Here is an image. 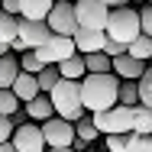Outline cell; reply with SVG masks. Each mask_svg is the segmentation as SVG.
<instances>
[{"mask_svg": "<svg viewBox=\"0 0 152 152\" xmlns=\"http://www.w3.org/2000/svg\"><path fill=\"white\" fill-rule=\"evenodd\" d=\"M117 94H120V78L110 75H88L81 81V104L88 113H100L117 107Z\"/></svg>", "mask_w": 152, "mask_h": 152, "instance_id": "1", "label": "cell"}, {"mask_svg": "<svg viewBox=\"0 0 152 152\" xmlns=\"http://www.w3.org/2000/svg\"><path fill=\"white\" fill-rule=\"evenodd\" d=\"M49 100H52V107H55V117H61V120L78 123L81 117H84V104H81V81H65V78H61L58 84L52 88Z\"/></svg>", "mask_w": 152, "mask_h": 152, "instance_id": "2", "label": "cell"}, {"mask_svg": "<svg viewBox=\"0 0 152 152\" xmlns=\"http://www.w3.org/2000/svg\"><path fill=\"white\" fill-rule=\"evenodd\" d=\"M107 39H117L123 45H129L133 39L142 36V26H139V13L133 7H113L110 16H107Z\"/></svg>", "mask_w": 152, "mask_h": 152, "instance_id": "3", "label": "cell"}, {"mask_svg": "<svg viewBox=\"0 0 152 152\" xmlns=\"http://www.w3.org/2000/svg\"><path fill=\"white\" fill-rule=\"evenodd\" d=\"M94 126L100 129V136H123V133H133V107H110V110H100L91 113Z\"/></svg>", "mask_w": 152, "mask_h": 152, "instance_id": "4", "label": "cell"}, {"mask_svg": "<svg viewBox=\"0 0 152 152\" xmlns=\"http://www.w3.org/2000/svg\"><path fill=\"white\" fill-rule=\"evenodd\" d=\"M75 16H78L81 29H107L110 7L100 0H75Z\"/></svg>", "mask_w": 152, "mask_h": 152, "instance_id": "5", "label": "cell"}, {"mask_svg": "<svg viewBox=\"0 0 152 152\" xmlns=\"http://www.w3.org/2000/svg\"><path fill=\"white\" fill-rule=\"evenodd\" d=\"M49 29L52 36H75L78 32V16H75V3L71 0H55L52 13H49Z\"/></svg>", "mask_w": 152, "mask_h": 152, "instance_id": "6", "label": "cell"}, {"mask_svg": "<svg viewBox=\"0 0 152 152\" xmlns=\"http://www.w3.org/2000/svg\"><path fill=\"white\" fill-rule=\"evenodd\" d=\"M32 52L39 55L42 65H61L65 58H71L78 49H75V39H71V36H52L42 49H32Z\"/></svg>", "mask_w": 152, "mask_h": 152, "instance_id": "7", "label": "cell"}, {"mask_svg": "<svg viewBox=\"0 0 152 152\" xmlns=\"http://www.w3.org/2000/svg\"><path fill=\"white\" fill-rule=\"evenodd\" d=\"M39 126H42V136H45L49 149H68L75 142V123L61 120V117H52V120L39 123Z\"/></svg>", "mask_w": 152, "mask_h": 152, "instance_id": "8", "label": "cell"}, {"mask_svg": "<svg viewBox=\"0 0 152 152\" xmlns=\"http://www.w3.org/2000/svg\"><path fill=\"white\" fill-rule=\"evenodd\" d=\"M10 142L16 146V152H45L49 149L45 146V136H42V126L32 123V120H26L23 126H16Z\"/></svg>", "mask_w": 152, "mask_h": 152, "instance_id": "9", "label": "cell"}, {"mask_svg": "<svg viewBox=\"0 0 152 152\" xmlns=\"http://www.w3.org/2000/svg\"><path fill=\"white\" fill-rule=\"evenodd\" d=\"M20 39L26 42V49H42L52 39V29L45 20H20Z\"/></svg>", "mask_w": 152, "mask_h": 152, "instance_id": "10", "label": "cell"}, {"mask_svg": "<svg viewBox=\"0 0 152 152\" xmlns=\"http://www.w3.org/2000/svg\"><path fill=\"white\" fill-rule=\"evenodd\" d=\"M75 39V49L81 52V55H91V52H104V45H107V32L104 29H81L71 36Z\"/></svg>", "mask_w": 152, "mask_h": 152, "instance_id": "11", "label": "cell"}, {"mask_svg": "<svg viewBox=\"0 0 152 152\" xmlns=\"http://www.w3.org/2000/svg\"><path fill=\"white\" fill-rule=\"evenodd\" d=\"M113 75L123 78V81H139V78L146 75V61L133 58L129 52H126V55H117V58H113Z\"/></svg>", "mask_w": 152, "mask_h": 152, "instance_id": "12", "label": "cell"}, {"mask_svg": "<svg viewBox=\"0 0 152 152\" xmlns=\"http://www.w3.org/2000/svg\"><path fill=\"white\" fill-rule=\"evenodd\" d=\"M10 91L16 94V97H20V104H29L32 97H39V81H36V75H26V71H20V75H16V81H13V88H10Z\"/></svg>", "mask_w": 152, "mask_h": 152, "instance_id": "13", "label": "cell"}, {"mask_svg": "<svg viewBox=\"0 0 152 152\" xmlns=\"http://www.w3.org/2000/svg\"><path fill=\"white\" fill-rule=\"evenodd\" d=\"M26 117L32 123H45L55 117V107H52V100H49V94H39V97H32L29 104H26Z\"/></svg>", "mask_w": 152, "mask_h": 152, "instance_id": "14", "label": "cell"}, {"mask_svg": "<svg viewBox=\"0 0 152 152\" xmlns=\"http://www.w3.org/2000/svg\"><path fill=\"white\" fill-rule=\"evenodd\" d=\"M58 75L65 78V81H84L88 78V65H84V55L81 52H75L71 58H65L58 65Z\"/></svg>", "mask_w": 152, "mask_h": 152, "instance_id": "15", "label": "cell"}, {"mask_svg": "<svg viewBox=\"0 0 152 152\" xmlns=\"http://www.w3.org/2000/svg\"><path fill=\"white\" fill-rule=\"evenodd\" d=\"M20 20H49L55 0H20Z\"/></svg>", "mask_w": 152, "mask_h": 152, "instance_id": "16", "label": "cell"}, {"mask_svg": "<svg viewBox=\"0 0 152 152\" xmlns=\"http://www.w3.org/2000/svg\"><path fill=\"white\" fill-rule=\"evenodd\" d=\"M84 65H88V75H110V71H113V58H110L107 52L84 55Z\"/></svg>", "mask_w": 152, "mask_h": 152, "instance_id": "17", "label": "cell"}, {"mask_svg": "<svg viewBox=\"0 0 152 152\" xmlns=\"http://www.w3.org/2000/svg\"><path fill=\"white\" fill-rule=\"evenodd\" d=\"M16 75H20V61L13 58V55H3L0 58V91L3 88H13Z\"/></svg>", "mask_w": 152, "mask_h": 152, "instance_id": "18", "label": "cell"}, {"mask_svg": "<svg viewBox=\"0 0 152 152\" xmlns=\"http://www.w3.org/2000/svg\"><path fill=\"white\" fill-rule=\"evenodd\" d=\"M13 39H20V16H10L0 10V42L10 45Z\"/></svg>", "mask_w": 152, "mask_h": 152, "instance_id": "19", "label": "cell"}, {"mask_svg": "<svg viewBox=\"0 0 152 152\" xmlns=\"http://www.w3.org/2000/svg\"><path fill=\"white\" fill-rule=\"evenodd\" d=\"M133 133L152 136V110L149 107H133Z\"/></svg>", "mask_w": 152, "mask_h": 152, "instance_id": "20", "label": "cell"}, {"mask_svg": "<svg viewBox=\"0 0 152 152\" xmlns=\"http://www.w3.org/2000/svg\"><path fill=\"white\" fill-rule=\"evenodd\" d=\"M126 52H129L133 58H139V61H152V36H139V39H133V42L126 45Z\"/></svg>", "mask_w": 152, "mask_h": 152, "instance_id": "21", "label": "cell"}, {"mask_svg": "<svg viewBox=\"0 0 152 152\" xmlns=\"http://www.w3.org/2000/svg\"><path fill=\"white\" fill-rule=\"evenodd\" d=\"M36 81H39V91L42 94H52V88L61 81V75H58V65H45L39 75H36Z\"/></svg>", "mask_w": 152, "mask_h": 152, "instance_id": "22", "label": "cell"}, {"mask_svg": "<svg viewBox=\"0 0 152 152\" xmlns=\"http://www.w3.org/2000/svg\"><path fill=\"white\" fill-rule=\"evenodd\" d=\"M117 104H123V107H139V88H136V81H120Z\"/></svg>", "mask_w": 152, "mask_h": 152, "instance_id": "23", "label": "cell"}, {"mask_svg": "<svg viewBox=\"0 0 152 152\" xmlns=\"http://www.w3.org/2000/svg\"><path fill=\"white\" fill-rule=\"evenodd\" d=\"M136 88H139V107L152 110V65H146V75L136 81Z\"/></svg>", "mask_w": 152, "mask_h": 152, "instance_id": "24", "label": "cell"}, {"mask_svg": "<svg viewBox=\"0 0 152 152\" xmlns=\"http://www.w3.org/2000/svg\"><path fill=\"white\" fill-rule=\"evenodd\" d=\"M75 136H78V139H84V142H94V139L100 136V129L94 126L91 117H81V120L75 123Z\"/></svg>", "mask_w": 152, "mask_h": 152, "instance_id": "25", "label": "cell"}, {"mask_svg": "<svg viewBox=\"0 0 152 152\" xmlns=\"http://www.w3.org/2000/svg\"><path fill=\"white\" fill-rule=\"evenodd\" d=\"M20 107H23V104H20V97L10 91V88H3V91H0V113H3V117H13Z\"/></svg>", "mask_w": 152, "mask_h": 152, "instance_id": "26", "label": "cell"}, {"mask_svg": "<svg viewBox=\"0 0 152 152\" xmlns=\"http://www.w3.org/2000/svg\"><path fill=\"white\" fill-rule=\"evenodd\" d=\"M126 152H152V136L126 133Z\"/></svg>", "mask_w": 152, "mask_h": 152, "instance_id": "27", "label": "cell"}, {"mask_svg": "<svg viewBox=\"0 0 152 152\" xmlns=\"http://www.w3.org/2000/svg\"><path fill=\"white\" fill-rule=\"evenodd\" d=\"M42 68H45V65L39 61V55H36L32 49H26V52L20 55V71H26V75H39Z\"/></svg>", "mask_w": 152, "mask_h": 152, "instance_id": "28", "label": "cell"}, {"mask_svg": "<svg viewBox=\"0 0 152 152\" xmlns=\"http://www.w3.org/2000/svg\"><path fill=\"white\" fill-rule=\"evenodd\" d=\"M13 129H16V126H13V120L0 113V142H10V139H13Z\"/></svg>", "mask_w": 152, "mask_h": 152, "instance_id": "29", "label": "cell"}, {"mask_svg": "<svg viewBox=\"0 0 152 152\" xmlns=\"http://www.w3.org/2000/svg\"><path fill=\"white\" fill-rule=\"evenodd\" d=\"M107 139V152H126V133L123 136H104Z\"/></svg>", "mask_w": 152, "mask_h": 152, "instance_id": "30", "label": "cell"}, {"mask_svg": "<svg viewBox=\"0 0 152 152\" xmlns=\"http://www.w3.org/2000/svg\"><path fill=\"white\" fill-rule=\"evenodd\" d=\"M139 26H142V36H152V7L139 10Z\"/></svg>", "mask_w": 152, "mask_h": 152, "instance_id": "31", "label": "cell"}, {"mask_svg": "<svg viewBox=\"0 0 152 152\" xmlns=\"http://www.w3.org/2000/svg\"><path fill=\"white\" fill-rule=\"evenodd\" d=\"M104 52H107L110 58H117V55H126V45H123V42H117V39H107Z\"/></svg>", "mask_w": 152, "mask_h": 152, "instance_id": "32", "label": "cell"}, {"mask_svg": "<svg viewBox=\"0 0 152 152\" xmlns=\"http://www.w3.org/2000/svg\"><path fill=\"white\" fill-rule=\"evenodd\" d=\"M0 10H3V13H10V16H20V10H23V7H20V0H0Z\"/></svg>", "mask_w": 152, "mask_h": 152, "instance_id": "33", "label": "cell"}, {"mask_svg": "<svg viewBox=\"0 0 152 152\" xmlns=\"http://www.w3.org/2000/svg\"><path fill=\"white\" fill-rule=\"evenodd\" d=\"M10 49H13V52H20V55H23V52H26V42H23V39H13V42H10Z\"/></svg>", "mask_w": 152, "mask_h": 152, "instance_id": "34", "label": "cell"}, {"mask_svg": "<svg viewBox=\"0 0 152 152\" xmlns=\"http://www.w3.org/2000/svg\"><path fill=\"white\" fill-rule=\"evenodd\" d=\"M100 3H107L110 10H113V7H126V0H100Z\"/></svg>", "mask_w": 152, "mask_h": 152, "instance_id": "35", "label": "cell"}, {"mask_svg": "<svg viewBox=\"0 0 152 152\" xmlns=\"http://www.w3.org/2000/svg\"><path fill=\"white\" fill-rule=\"evenodd\" d=\"M0 152H16V146L13 142H0Z\"/></svg>", "mask_w": 152, "mask_h": 152, "instance_id": "36", "label": "cell"}, {"mask_svg": "<svg viewBox=\"0 0 152 152\" xmlns=\"http://www.w3.org/2000/svg\"><path fill=\"white\" fill-rule=\"evenodd\" d=\"M3 55H10V45H7V42H0V58H3Z\"/></svg>", "mask_w": 152, "mask_h": 152, "instance_id": "37", "label": "cell"}, {"mask_svg": "<svg viewBox=\"0 0 152 152\" xmlns=\"http://www.w3.org/2000/svg\"><path fill=\"white\" fill-rule=\"evenodd\" d=\"M49 152H75V149H71V146H68V149H49Z\"/></svg>", "mask_w": 152, "mask_h": 152, "instance_id": "38", "label": "cell"}, {"mask_svg": "<svg viewBox=\"0 0 152 152\" xmlns=\"http://www.w3.org/2000/svg\"><path fill=\"white\" fill-rule=\"evenodd\" d=\"M136 3H146V0H136Z\"/></svg>", "mask_w": 152, "mask_h": 152, "instance_id": "39", "label": "cell"}, {"mask_svg": "<svg viewBox=\"0 0 152 152\" xmlns=\"http://www.w3.org/2000/svg\"><path fill=\"white\" fill-rule=\"evenodd\" d=\"M149 7H152V0H149Z\"/></svg>", "mask_w": 152, "mask_h": 152, "instance_id": "40", "label": "cell"}]
</instances>
